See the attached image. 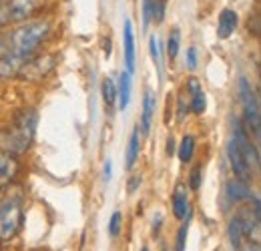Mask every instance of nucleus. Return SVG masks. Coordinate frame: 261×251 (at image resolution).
Instances as JSON below:
<instances>
[{
	"instance_id": "nucleus-7",
	"label": "nucleus",
	"mask_w": 261,
	"mask_h": 251,
	"mask_svg": "<svg viewBox=\"0 0 261 251\" xmlns=\"http://www.w3.org/2000/svg\"><path fill=\"white\" fill-rule=\"evenodd\" d=\"M173 215L177 219H185L189 215V193L185 183H177L173 191Z\"/></svg>"
},
{
	"instance_id": "nucleus-22",
	"label": "nucleus",
	"mask_w": 261,
	"mask_h": 251,
	"mask_svg": "<svg viewBox=\"0 0 261 251\" xmlns=\"http://www.w3.org/2000/svg\"><path fill=\"white\" fill-rule=\"evenodd\" d=\"M121 223H123L121 211H115V213L111 215V221H109V233H111V237H117V235L121 233Z\"/></svg>"
},
{
	"instance_id": "nucleus-20",
	"label": "nucleus",
	"mask_w": 261,
	"mask_h": 251,
	"mask_svg": "<svg viewBox=\"0 0 261 251\" xmlns=\"http://www.w3.org/2000/svg\"><path fill=\"white\" fill-rule=\"evenodd\" d=\"M187 233H189V215L187 221H183L179 233H177V243H175V251H185V243H187Z\"/></svg>"
},
{
	"instance_id": "nucleus-31",
	"label": "nucleus",
	"mask_w": 261,
	"mask_h": 251,
	"mask_svg": "<svg viewBox=\"0 0 261 251\" xmlns=\"http://www.w3.org/2000/svg\"><path fill=\"white\" fill-rule=\"evenodd\" d=\"M175 153V141H173V137L167 141V155H173Z\"/></svg>"
},
{
	"instance_id": "nucleus-15",
	"label": "nucleus",
	"mask_w": 261,
	"mask_h": 251,
	"mask_svg": "<svg viewBox=\"0 0 261 251\" xmlns=\"http://www.w3.org/2000/svg\"><path fill=\"white\" fill-rule=\"evenodd\" d=\"M139 151H141V139H139V125H137L133 129V133H130L129 147H127V163H125L127 169L135 167V163L139 159Z\"/></svg>"
},
{
	"instance_id": "nucleus-19",
	"label": "nucleus",
	"mask_w": 261,
	"mask_h": 251,
	"mask_svg": "<svg viewBox=\"0 0 261 251\" xmlns=\"http://www.w3.org/2000/svg\"><path fill=\"white\" fill-rule=\"evenodd\" d=\"M179 44H181V34L175 29V31H171L169 40H167V55H169L171 61L177 59V55H179Z\"/></svg>"
},
{
	"instance_id": "nucleus-29",
	"label": "nucleus",
	"mask_w": 261,
	"mask_h": 251,
	"mask_svg": "<svg viewBox=\"0 0 261 251\" xmlns=\"http://www.w3.org/2000/svg\"><path fill=\"white\" fill-rule=\"evenodd\" d=\"M8 22V14H6V4L0 0V29Z\"/></svg>"
},
{
	"instance_id": "nucleus-8",
	"label": "nucleus",
	"mask_w": 261,
	"mask_h": 251,
	"mask_svg": "<svg viewBox=\"0 0 261 251\" xmlns=\"http://www.w3.org/2000/svg\"><path fill=\"white\" fill-rule=\"evenodd\" d=\"M18 173V161L14 159V155H2L0 157V189L8 187L14 177Z\"/></svg>"
},
{
	"instance_id": "nucleus-2",
	"label": "nucleus",
	"mask_w": 261,
	"mask_h": 251,
	"mask_svg": "<svg viewBox=\"0 0 261 251\" xmlns=\"http://www.w3.org/2000/svg\"><path fill=\"white\" fill-rule=\"evenodd\" d=\"M36 125H38L36 111L34 109L22 111L14 119V123L0 135V149L6 155H14V157L22 155L33 145L34 135H36Z\"/></svg>"
},
{
	"instance_id": "nucleus-32",
	"label": "nucleus",
	"mask_w": 261,
	"mask_h": 251,
	"mask_svg": "<svg viewBox=\"0 0 261 251\" xmlns=\"http://www.w3.org/2000/svg\"><path fill=\"white\" fill-rule=\"evenodd\" d=\"M141 251H149V247H143V249H141Z\"/></svg>"
},
{
	"instance_id": "nucleus-26",
	"label": "nucleus",
	"mask_w": 261,
	"mask_h": 251,
	"mask_svg": "<svg viewBox=\"0 0 261 251\" xmlns=\"http://www.w3.org/2000/svg\"><path fill=\"white\" fill-rule=\"evenodd\" d=\"M111 177H113V161H111V159H107V163H105V167H102V181H105V183H109V181H111Z\"/></svg>"
},
{
	"instance_id": "nucleus-25",
	"label": "nucleus",
	"mask_w": 261,
	"mask_h": 251,
	"mask_svg": "<svg viewBox=\"0 0 261 251\" xmlns=\"http://www.w3.org/2000/svg\"><path fill=\"white\" fill-rule=\"evenodd\" d=\"M10 51V34H0V59Z\"/></svg>"
},
{
	"instance_id": "nucleus-9",
	"label": "nucleus",
	"mask_w": 261,
	"mask_h": 251,
	"mask_svg": "<svg viewBox=\"0 0 261 251\" xmlns=\"http://www.w3.org/2000/svg\"><path fill=\"white\" fill-rule=\"evenodd\" d=\"M237 22H239V18H237V12H235V10H231V8L221 10V14H219V24H217V36H219L221 40L229 38V36L235 32V29H237Z\"/></svg>"
},
{
	"instance_id": "nucleus-18",
	"label": "nucleus",
	"mask_w": 261,
	"mask_h": 251,
	"mask_svg": "<svg viewBox=\"0 0 261 251\" xmlns=\"http://www.w3.org/2000/svg\"><path fill=\"white\" fill-rule=\"evenodd\" d=\"M193 151H195V137L193 135H185L181 145H179V159L183 163H189L193 159Z\"/></svg>"
},
{
	"instance_id": "nucleus-16",
	"label": "nucleus",
	"mask_w": 261,
	"mask_h": 251,
	"mask_svg": "<svg viewBox=\"0 0 261 251\" xmlns=\"http://www.w3.org/2000/svg\"><path fill=\"white\" fill-rule=\"evenodd\" d=\"M102 101H105L107 111H113L115 105H117V85L109 77L102 81Z\"/></svg>"
},
{
	"instance_id": "nucleus-4",
	"label": "nucleus",
	"mask_w": 261,
	"mask_h": 251,
	"mask_svg": "<svg viewBox=\"0 0 261 251\" xmlns=\"http://www.w3.org/2000/svg\"><path fill=\"white\" fill-rule=\"evenodd\" d=\"M22 225V205L18 199H6L0 203V239H10Z\"/></svg>"
},
{
	"instance_id": "nucleus-21",
	"label": "nucleus",
	"mask_w": 261,
	"mask_h": 251,
	"mask_svg": "<svg viewBox=\"0 0 261 251\" xmlns=\"http://www.w3.org/2000/svg\"><path fill=\"white\" fill-rule=\"evenodd\" d=\"M149 51H151V59L155 61V64H157V68L161 70V48H159V40H157V36L153 34L151 38H149Z\"/></svg>"
},
{
	"instance_id": "nucleus-17",
	"label": "nucleus",
	"mask_w": 261,
	"mask_h": 251,
	"mask_svg": "<svg viewBox=\"0 0 261 251\" xmlns=\"http://www.w3.org/2000/svg\"><path fill=\"white\" fill-rule=\"evenodd\" d=\"M229 239H231V245H233L235 249H239V247L243 245L245 233H243L241 223H239L237 217H231V221H229Z\"/></svg>"
},
{
	"instance_id": "nucleus-14",
	"label": "nucleus",
	"mask_w": 261,
	"mask_h": 251,
	"mask_svg": "<svg viewBox=\"0 0 261 251\" xmlns=\"http://www.w3.org/2000/svg\"><path fill=\"white\" fill-rule=\"evenodd\" d=\"M130 101V74L127 70L121 72L119 77V89H117V105L121 111H125L129 107Z\"/></svg>"
},
{
	"instance_id": "nucleus-28",
	"label": "nucleus",
	"mask_w": 261,
	"mask_h": 251,
	"mask_svg": "<svg viewBox=\"0 0 261 251\" xmlns=\"http://www.w3.org/2000/svg\"><path fill=\"white\" fill-rule=\"evenodd\" d=\"M141 181H143V179H141V175H135V177H130V181H129V193H135V191H137V187H139V185H141Z\"/></svg>"
},
{
	"instance_id": "nucleus-27",
	"label": "nucleus",
	"mask_w": 261,
	"mask_h": 251,
	"mask_svg": "<svg viewBox=\"0 0 261 251\" xmlns=\"http://www.w3.org/2000/svg\"><path fill=\"white\" fill-rule=\"evenodd\" d=\"M187 66H189V68H195L197 66V48L195 46H189V48H187Z\"/></svg>"
},
{
	"instance_id": "nucleus-13",
	"label": "nucleus",
	"mask_w": 261,
	"mask_h": 251,
	"mask_svg": "<svg viewBox=\"0 0 261 251\" xmlns=\"http://www.w3.org/2000/svg\"><path fill=\"white\" fill-rule=\"evenodd\" d=\"M153 115H155V94L151 91H147L145 98H143V117H141V133L143 135H149L151 123H153Z\"/></svg>"
},
{
	"instance_id": "nucleus-11",
	"label": "nucleus",
	"mask_w": 261,
	"mask_h": 251,
	"mask_svg": "<svg viewBox=\"0 0 261 251\" xmlns=\"http://www.w3.org/2000/svg\"><path fill=\"white\" fill-rule=\"evenodd\" d=\"M253 195H251V189L247 185V181L243 179H233L227 183V199L233 203H241V201H249Z\"/></svg>"
},
{
	"instance_id": "nucleus-6",
	"label": "nucleus",
	"mask_w": 261,
	"mask_h": 251,
	"mask_svg": "<svg viewBox=\"0 0 261 251\" xmlns=\"http://www.w3.org/2000/svg\"><path fill=\"white\" fill-rule=\"evenodd\" d=\"M227 157H229V163H231L233 173H235L239 179H243V181L253 179L255 171L249 167L247 159H245V155L241 153V149L237 147V143L233 141V137H231V141H229V145H227Z\"/></svg>"
},
{
	"instance_id": "nucleus-23",
	"label": "nucleus",
	"mask_w": 261,
	"mask_h": 251,
	"mask_svg": "<svg viewBox=\"0 0 261 251\" xmlns=\"http://www.w3.org/2000/svg\"><path fill=\"white\" fill-rule=\"evenodd\" d=\"M153 20V0H143V22L149 27Z\"/></svg>"
},
{
	"instance_id": "nucleus-3",
	"label": "nucleus",
	"mask_w": 261,
	"mask_h": 251,
	"mask_svg": "<svg viewBox=\"0 0 261 251\" xmlns=\"http://www.w3.org/2000/svg\"><path fill=\"white\" fill-rule=\"evenodd\" d=\"M239 91H241V101H243V127H245V133L251 135L253 133V139L255 143L259 141V129H261V115H259V103L255 98L253 89L249 87V83L245 79H241L239 83Z\"/></svg>"
},
{
	"instance_id": "nucleus-10",
	"label": "nucleus",
	"mask_w": 261,
	"mask_h": 251,
	"mask_svg": "<svg viewBox=\"0 0 261 251\" xmlns=\"http://www.w3.org/2000/svg\"><path fill=\"white\" fill-rule=\"evenodd\" d=\"M123 46H125V64L127 72H135V34H133V24L127 18L125 20V31H123Z\"/></svg>"
},
{
	"instance_id": "nucleus-30",
	"label": "nucleus",
	"mask_w": 261,
	"mask_h": 251,
	"mask_svg": "<svg viewBox=\"0 0 261 251\" xmlns=\"http://www.w3.org/2000/svg\"><path fill=\"white\" fill-rule=\"evenodd\" d=\"M239 249H241V251H261V249H259V243H257V241H255V243H247L245 247L241 245Z\"/></svg>"
},
{
	"instance_id": "nucleus-24",
	"label": "nucleus",
	"mask_w": 261,
	"mask_h": 251,
	"mask_svg": "<svg viewBox=\"0 0 261 251\" xmlns=\"http://www.w3.org/2000/svg\"><path fill=\"white\" fill-rule=\"evenodd\" d=\"M189 185H191L193 191H197V189L201 187V165L193 167V171H191V175H189Z\"/></svg>"
},
{
	"instance_id": "nucleus-12",
	"label": "nucleus",
	"mask_w": 261,
	"mask_h": 251,
	"mask_svg": "<svg viewBox=\"0 0 261 251\" xmlns=\"http://www.w3.org/2000/svg\"><path fill=\"white\" fill-rule=\"evenodd\" d=\"M187 91H191V103H189V109L195 113V115H203L205 113V93H203V89H201V85H199V81L197 79H189L187 81Z\"/></svg>"
},
{
	"instance_id": "nucleus-5",
	"label": "nucleus",
	"mask_w": 261,
	"mask_h": 251,
	"mask_svg": "<svg viewBox=\"0 0 261 251\" xmlns=\"http://www.w3.org/2000/svg\"><path fill=\"white\" fill-rule=\"evenodd\" d=\"M44 0H8L6 2V14L8 22H27L42 8Z\"/></svg>"
},
{
	"instance_id": "nucleus-1",
	"label": "nucleus",
	"mask_w": 261,
	"mask_h": 251,
	"mask_svg": "<svg viewBox=\"0 0 261 251\" xmlns=\"http://www.w3.org/2000/svg\"><path fill=\"white\" fill-rule=\"evenodd\" d=\"M50 32L48 20H29L10 32V51L0 59V77H14L29 63Z\"/></svg>"
}]
</instances>
